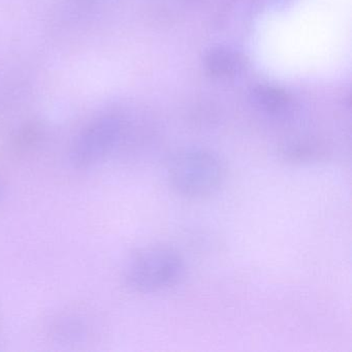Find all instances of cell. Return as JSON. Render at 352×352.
Wrapping results in <instances>:
<instances>
[{
	"label": "cell",
	"instance_id": "1",
	"mask_svg": "<svg viewBox=\"0 0 352 352\" xmlns=\"http://www.w3.org/2000/svg\"><path fill=\"white\" fill-rule=\"evenodd\" d=\"M166 178L178 195L197 199L212 195L221 186L224 168L211 151L189 148L177 152L168 160Z\"/></svg>",
	"mask_w": 352,
	"mask_h": 352
},
{
	"label": "cell",
	"instance_id": "2",
	"mask_svg": "<svg viewBox=\"0 0 352 352\" xmlns=\"http://www.w3.org/2000/svg\"><path fill=\"white\" fill-rule=\"evenodd\" d=\"M184 259L174 249L148 247L135 253L125 267V283L141 294H154L174 287L185 276Z\"/></svg>",
	"mask_w": 352,
	"mask_h": 352
},
{
	"label": "cell",
	"instance_id": "3",
	"mask_svg": "<svg viewBox=\"0 0 352 352\" xmlns=\"http://www.w3.org/2000/svg\"><path fill=\"white\" fill-rule=\"evenodd\" d=\"M124 123L117 115H102L92 120L76 137L69 162L78 170L92 168L104 162L120 144Z\"/></svg>",
	"mask_w": 352,
	"mask_h": 352
},
{
	"label": "cell",
	"instance_id": "4",
	"mask_svg": "<svg viewBox=\"0 0 352 352\" xmlns=\"http://www.w3.org/2000/svg\"><path fill=\"white\" fill-rule=\"evenodd\" d=\"M90 325L83 315L69 313L57 317L51 324V335L58 342L75 344L84 341L89 335Z\"/></svg>",
	"mask_w": 352,
	"mask_h": 352
},
{
	"label": "cell",
	"instance_id": "5",
	"mask_svg": "<svg viewBox=\"0 0 352 352\" xmlns=\"http://www.w3.org/2000/svg\"><path fill=\"white\" fill-rule=\"evenodd\" d=\"M251 100L255 107L272 115L285 114L290 104L289 96L284 90L269 85L253 88Z\"/></svg>",
	"mask_w": 352,
	"mask_h": 352
},
{
	"label": "cell",
	"instance_id": "6",
	"mask_svg": "<svg viewBox=\"0 0 352 352\" xmlns=\"http://www.w3.org/2000/svg\"><path fill=\"white\" fill-rule=\"evenodd\" d=\"M205 65L212 75L228 77L238 73L242 67V58L234 51L219 47L206 55Z\"/></svg>",
	"mask_w": 352,
	"mask_h": 352
},
{
	"label": "cell",
	"instance_id": "7",
	"mask_svg": "<svg viewBox=\"0 0 352 352\" xmlns=\"http://www.w3.org/2000/svg\"><path fill=\"white\" fill-rule=\"evenodd\" d=\"M3 197H5V189H3V185L0 184V204L3 201Z\"/></svg>",
	"mask_w": 352,
	"mask_h": 352
},
{
	"label": "cell",
	"instance_id": "8",
	"mask_svg": "<svg viewBox=\"0 0 352 352\" xmlns=\"http://www.w3.org/2000/svg\"><path fill=\"white\" fill-rule=\"evenodd\" d=\"M79 3H83V5H92L96 0H78Z\"/></svg>",
	"mask_w": 352,
	"mask_h": 352
}]
</instances>
